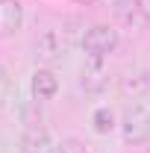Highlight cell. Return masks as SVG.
<instances>
[{"label":"cell","instance_id":"6da1fadb","mask_svg":"<svg viewBox=\"0 0 150 153\" xmlns=\"http://www.w3.org/2000/svg\"><path fill=\"white\" fill-rule=\"evenodd\" d=\"M121 135L124 141L138 147L150 138V109L141 106V103H130L124 109V118H121Z\"/></svg>","mask_w":150,"mask_h":153},{"label":"cell","instance_id":"7a4b0ae2","mask_svg":"<svg viewBox=\"0 0 150 153\" xmlns=\"http://www.w3.org/2000/svg\"><path fill=\"white\" fill-rule=\"evenodd\" d=\"M79 44H82V50H85L88 59H103L118 47V30L109 27V24H94V27H88L82 33Z\"/></svg>","mask_w":150,"mask_h":153},{"label":"cell","instance_id":"3957f363","mask_svg":"<svg viewBox=\"0 0 150 153\" xmlns=\"http://www.w3.org/2000/svg\"><path fill=\"white\" fill-rule=\"evenodd\" d=\"M65 50H68V36H65V30H44V33L36 38V56H38V62H44V65L59 62V59L65 56Z\"/></svg>","mask_w":150,"mask_h":153},{"label":"cell","instance_id":"277c9868","mask_svg":"<svg viewBox=\"0 0 150 153\" xmlns=\"http://www.w3.org/2000/svg\"><path fill=\"white\" fill-rule=\"evenodd\" d=\"M115 18L121 21V27L135 30V33L150 27V12L144 0H115Z\"/></svg>","mask_w":150,"mask_h":153},{"label":"cell","instance_id":"5b68a950","mask_svg":"<svg viewBox=\"0 0 150 153\" xmlns=\"http://www.w3.org/2000/svg\"><path fill=\"white\" fill-rule=\"evenodd\" d=\"M18 150L21 153H53L56 144H53V135L47 133L44 127H27L21 133Z\"/></svg>","mask_w":150,"mask_h":153},{"label":"cell","instance_id":"8992f818","mask_svg":"<svg viewBox=\"0 0 150 153\" xmlns=\"http://www.w3.org/2000/svg\"><path fill=\"white\" fill-rule=\"evenodd\" d=\"M24 24V6L18 0H0V38L15 36Z\"/></svg>","mask_w":150,"mask_h":153},{"label":"cell","instance_id":"52a82bcc","mask_svg":"<svg viewBox=\"0 0 150 153\" xmlns=\"http://www.w3.org/2000/svg\"><path fill=\"white\" fill-rule=\"evenodd\" d=\"M30 88H33V97L36 100H53L56 91H59V76L50 68H36L33 71V79H30Z\"/></svg>","mask_w":150,"mask_h":153},{"label":"cell","instance_id":"ba28073f","mask_svg":"<svg viewBox=\"0 0 150 153\" xmlns=\"http://www.w3.org/2000/svg\"><path fill=\"white\" fill-rule=\"evenodd\" d=\"M91 127H94V133H100V135L112 133V130H115V115H112V109H109V106L94 109V112H91Z\"/></svg>","mask_w":150,"mask_h":153},{"label":"cell","instance_id":"9c48e42d","mask_svg":"<svg viewBox=\"0 0 150 153\" xmlns=\"http://www.w3.org/2000/svg\"><path fill=\"white\" fill-rule=\"evenodd\" d=\"M53 153H88V147H85L79 138H62Z\"/></svg>","mask_w":150,"mask_h":153},{"label":"cell","instance_id":"30bf717a","mask_svg":"<svg viewBox=\"0 0 150 153\" xmlns=\"http://www.w3.org/2000/svg\"><path fill=\"white\" fill-rule=\"evenodd\" d=\"M6 97H9V74L0 68V106L6 103Z\"/></svg>","mask_w":150,"mask_h":153},{"label":"cell","instance_id":"8fae6325","mask_svg":"<svg viewBox=\"0 0 150 153\" xmlns=\"http://www.w3.org/2000/svg\"><path fill=\"white\" fill-rule=\"evenodd\" d=\"M76 3H85V6H88V3H97V0H76Z\"/></svg>","mask_w":150,"mask_h":153},{"label":"cell","instance_id":"7c38bea8","mask_svg":"<svg viewBox=\"0 0 150 153\" xmlns=\"http://www.w3.org/2000/svg\"><path fill=\"white\" fill-rule=\"evenodd\" d=\"M147 88H150V74H147Z\"/></svg>","mask_w":150,"mask_h":153}]
</instances>
